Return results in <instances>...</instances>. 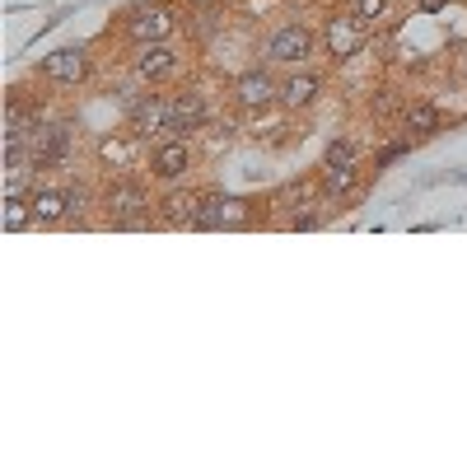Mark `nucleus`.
I'll return each mask as SVG.
<instances>
[{"instance_id": "9b49d317", "label": "nucleus", "mask_w": 467, "mask_h": 467, "mask_svg": "<svg viewBox=\"0 0 467 467\" xmlns=\"http://www.w3.org/2000/svg\"><path fill=\"white\" fill-rule=\"evenodd\" d=\"M131 70H136V80L140 85H169L173 75L182 70V52L173 43H140L136 57H131Z\"/></svg>"}, {"instance_id": "4be33fe9", "label": "nucleus", "mask_w": 467, "mask_h": 467, "mask_svg": "<svg viewBox=\"0 0 467 467\" xmlns=\"http://www.w3.org/2000/svg\"><path fill=\"white\" fill-rule=\"evenodd\" d=\"M407 150H411V136H402V140H393V145H383V150L374 154V173H379V169H388V164H398Z\"/></svg>"}, {"instance_id": "f3484780", "label": "nucleus", "mask_w": 467, "mask_h": 467, "mask_svg": "<svg viewBox=\"0 0 467 467\" xmlns=\"http://www.w3.org/2000/svg\"><path fill=\"white\" fill-rule=\"evenodd\" d=\"M202 197H206V192H169V197L154 206V211H160V224L164 229H197Z\"/></svg>"}, {"instance_id": "6ab92c4d", "label": "nucleus", "mask_w": 467, "mask_h": 467, "mask_svg": "<svg viewBox=\"0 0 467 467\" xmlns=\"http://www.w3.org/2000/svg\"><path fill=\"white\" fill-rule=\"evenodd\" d=\"M66 202H70L66 229H85L89 224V211H99V192H89L85 182H75V187H66Z\"/></svg>"}, {"instance_id": "39448f33", "label": "nucleus", "mask_w": 467, "mask_h": 467, "mask_svg": "<svg viewBox=\"0 0 467 467\" xmlns=\"http://www.w3.org/2000/svg\"><path fill=\"white\" fill-rule=\"evenodd\" d=\"M318 43H323V37H318L314 28L299 24V19H290V24H281V28H271V37H266V57H262V61L295 70V66H308V57L318 52Z\"/></svg>"}, {"instance_id": "f03ea898", "label": "nucleus", "mask_w": 467, "mask_h": 467, "mask_svg": "<svg viewBox=\"0 0 467 467\" xmlns=\"http://www.w3.org/2000/svg\"><path fill=\"white\" fill-rule=\"evenodd\" d=\"M117 24H122V37L127 43H169V37L178 33L182 24V10L173 5V0H140V5L122 10L117 15Z\"/></svg>"}, {"instance_id": "412c9836", "label": "nucleus", "mask_w": 467, "mask_h": 467, "mask_svg": "<svg viewBox=\"0 0 467 467\" xmlns=\"http://www.w3.org/2000/svg\"><path fill=\"white\" fill-rule=\"evenodd\" d=\"M350 10H356L365 24H379V19H388V10H393V0H350Z\"/></svg>"}, {"instance_id": "0eeeda50", "label": "nucleus", "mask_w": 467, "mask_h": 467, "mask_svg": "<svg viewBox=\"0 0 467 467\" xmlns=\"http://www.w3.org/2000/svg\"><path fill=\"white\" fill-rule=\"evenodd\" d=\"M75 150V122L70 117H57V122H37L28 131V154L37 169H66Z\"/></svg>"}, {"instance_id": "bb28decb", "label": "nucleus", "mask_w": 467, "mask_h": 467, "mask_svg": "<svg viewBox=\"0 0 467 467\" xmlns=\"http://www.w3.org/2000/svg\"><path fill=\"white\" fill-rule=\"evenodd\" d=\"M462 85H467V57H462Z\"/></svg>"}, {"instance_id": "393cba45", "label": "nucleus", "mask_w": 467, "mask_h": 467, "mask_svg": "<svg viewBox=\"0 0 467 467\" xmlns=\"http://www.w3.org/2000/svg\"><path fill=\"white\" fill-rule=\"evenodd\" d=\"M388 108H393V89H383V94H379V99L369 103V112H379V117H383Z\"/></svg>"}, {"instance_id": "1a4fd4ad", "label": "nucleus", "mask_w": 467, "mask_h": 467, "mask_svg": "<svg viewBox=\"0 0 467 467\" xmlns=\"http://www.w3.org/2000/svg\"><path fill=\"white\" fill-rule=\"evenodd\" d=\"M257 220V202L248 197H229V192H206L197 229H248Z\"/></svg>"}, {"instance_id": "7ed1b4c3", "label": "nucleus", "mask_w": 467, "mask_h": 467, "mask_svg": "<svg viewBox=\"0 0 467 467\" xmlns=\"http://www.w3.org/2000/svg\"><path fill=\"white\" fill-rule=\"evenodd\" d=\"M234 108H244V112H266V108H276L281 103V80H276V66L271 61H257L248 70L234 75Z\"/></svg>"}, {"instance_id": "5701e85b", "label": "nucleus", "mask_w": 467, "mask_h": 467, "mask_svg": "<svg viewBox=\"0 0 467 467\" xmlns=\"http://www.w3.org/2000/svg\"><path fill=\"white\" fill-rule=\"evenodd\" d=\"M323 164H356V145H350V140H332L327 154H323Z\"/></svg>"}, {"instance_id": "2eb2a0df", "label": "nucleus", "mask_w": 467, "mask_h": 467, "mask_svg": "<svg viewBox=\"0 0 467 467\" xmlns=\"http://www.w3.org/2000/svg\"><path fill=\"white\" fill-rule=\"evenodd\" d=\"M356 187H360V164H323V173H318V202L341 211V202L356 197Z\"/></svg>"}, {"instance_id": "423d86ee", "label": "nucleus", "mask_w": 467, "mask_h": 467, "mask_svg": "<svg viewBox=\"0 0 467 467\" xmlns=\"http://www.w3.org/2000/svg\"><path fill=\"white\" fill-rule=\"evenodd\" d=\"M323 52H327V61L332 66H346V61H356L360 52H365V43H369V24L356 15V10H346V15H327V24H323Z\"/></svg>"}, {"instance_id": "4468645a", "label": "nucleus", "mask_w": 467, "mask_h": 467, "mask_svg": "<svg viewBox=\"0 0 467 467\" xmlns=\"http://www.w3.org/2000/svg\"><path fill=\"white\" fill-rule=\"evenodd\" d=\"M318 94H323V75H318V70H308V66H295L285 80H281V108H285V112L314 108Z\"/></svg>"}, {"instance_id": "a878e982", "label": "nucleus", "mask_w": 467, "mask_h": 467, "mask_svg": "<svg viewBox=\"0 0 467 467\" xmlns=\"http://www.w3.org/2000/svg\"><path fill=\"white\" fill-rule=\"evenodd\" d=\"M192 10H215V5H224V0H187Z\"/></svg>"}, {"instance_id": "9d476101", "label": "nucleus", "mask_w": 467, "mask_h": 467, "mask_svg": "<svg viewBox=\"0 0 467 467\" xmlns=\"http://www.w3.org/2000/svg\"><path fill=\"white\" fill-rule=\"evenodd\" d=\"M127 131H136L145 145L169 136V99L150 94V85H145V94H127Z\"/></svg>"}, {"instance_id": "a211bd4d", "label": "nucleus", "mask_w": 467, "mask_h": 467, "mask_svg": "<svg viewBox=\"0 0 467 467\" xmlns=\"http://www.w3.org/2000/svg\"><path fill=\"white\" fill-rule=\"evenodd\" d=\"M398 127H402L407 136H440V131H444V112H440V103H431V99H411V103L398 112Z\"/></svg>"}, {"instance_id": "b1692460", "label": "nucleus", "mask_w": 467, "mask_h": 467, "mask_svg": "<svg viewBox=\"0 0 467 467\" xmlns=\"http://www.w3.org/2000/svg\"><path fill=\"white\" fill-rule=\"evenodd\" d=\"M416 10L420 15H440V10H449V0H416Z\"/></svg>"}, {"instance_id": "ddd939ff", "label": "nucleus", "mask_w": 467, "mask_h": 467, "mask_svg": "<svg viewBox=\"0 0 467 467\" xmlns=\"http://www.w3.org/2000/svg\"><path fill=\"white\" fill-rule=\"evenodd\" d=\"M211 122V103L202 89H178L169 94V131L173 136H197Z\"/></svg>"}, {"instance_id": "6e6552de", "label": "nucleus", "mask_w": 467, "mask_h": 467, "mask_svg": "<svg viewBox=\"0 0 467 467\" xmlns=\"http://www.w3.org/2000/svg\"><path fill=\"white\" fill-rule=\"evenodd\" d=\"M89 70H94V61H89V47L85 43L57 47V52H47L43 61H37V75H43L47 85H57V89H80L89 80Z\"/></svg>"}, {"instance_id": "20e7f679", "label": "nucleus", "mask_w": 467, "mask_h": 467, "mask_svg": "<svg viewBox=\"0 0 467 467\" xmlns=\"http://www.w3.org/2000/svg\"><path fill=\"white\" fill-rule=\"evenodd\" d=\"M145 164H150V178L154 182H182L192 169H197V150H192V136H160L150 140L145 150Z\"/></svg>"}, {"instance_id": "f8f14e48", "label": "nucleus", "mask_w": 467, "mask_h": 467, "mask_svg": "<svg viewBox=\"0 0 467 467\" xmlns=\"http://www.w3.org/2000/svg\"><path fill=\"white\" fill-rule=\"evenodd\" d=\"M145 140L136 136V131H108V136H99V145H94V154H99V164L108 169V173H131L140 160H145Z\"/></svg>"}, {"instance_id": "aec40b11", "label": "nucleus", "mask_w": 467, "mask_h": 467, "mask_svg": "<svg viewBox=\"0 0 467 467\" xmlns=\"http://www.w3.org/2000/svg\"><path fill=\"white\" fill-rule=\"evenodd\" d=\"M5 229L19 234V229H33V206L24 192H5Z\"/></svg>"}, {"instance_id": "dca6fc26", "label": "nucleus", "mask_w": 467, "mask_h": 467, "mask_svg": "<svg viewBox=\"0 0 467 467\" xmlns=\"http://www.w3.org/2000/svg\"><path fill=\"white\" fill-rule=\"evenodd\" d=\"M28 206H33V224H37V229L66 224V211H70L66 187H47V182H33V187H28Z\"/></svg>"}, {"instance_id": "f257e3e1", "label": "nucleus", "mask_w": 467, "mask_h": 467, "mask_svg": "<svg viewBox=\"0 0 467 467\" xmlns=\"http://www.w3.org/2000/svg\"><path fill=\"white\" fill-rule=\"evenodd\" d=\"M160 202L150 197V187L131 173H112L99 192V215L108 229H154L160 224Z\"/></svg>"}]
</instances>
